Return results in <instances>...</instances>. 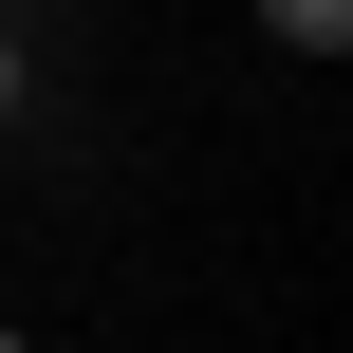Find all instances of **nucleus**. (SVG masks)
<instances>
[{
	"label": "nucleus",
	"mask_w": 353,
	"mask_h": 353,
	"mask_svg": "<svg viewBox=\"0 0 353 353\" xmlns=\"http://www.w3.org/2000/svg\"><path fill=\"white\" fill-rule=\"evenodd\" d=\"M261 19H279L298 56H335V37H353V0H261Z\"/></svg>",
	"instance_id": "obj_1"
},
{
	"label": "nucleus",
	"mask_w": 353,
	"mask_h": 353,
	"mask_svg": "<svg viewBox=\"0 0 353 353\" xmlns=\"http://www.w3.org/2000/svg\"><path fill=\"white\" fill-rule=\"evenodd\" d=\"M0 112H19V37H0Z\"/></svg>",
	"instance_id": "obj_2"
},
{
	"label": "nucleus",
	"mask_w": 353,
	"mask_h": 353,
	"mask_svg": "<svg viewBox=\"0 0 353 353\" xmlns=\"http://www.w3.org/2000/svg\"><path fill=\"white\" fill-rule=\"evenodd\" d=\"M0 353H19V335H0Z\"/></svg>",
	"instance_id": "obj_3"
}]
</instances>
